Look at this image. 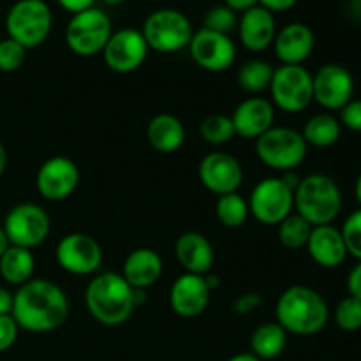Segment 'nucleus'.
Here are the masks:
<instances>
[{
	"label": "nucleus",
	"mask_w": 361,
	"mask_h": 361,
	"mask_svg": "<svg viewBox=\"0 0 361 361\" xmlns=\"http://www.w3.org/2000/svg\"><path fill=\"white\" fill-rule=\"evenodd\" d=\"M11 316L21 330L48 334L67 321L69 300L55 282L48 279H32L14 293Z\"/></svg>",
	"instance_id": "f257e3e1"
},
{
	"label": "nucleus",
	"mask_w": 361,
	"mask_h": 361,
	"mask_svg": "<svg viewBox=\"0 0 361 361\" xmlns=\"http://www.w3.org/2000/svg\"><path fill=\"white\" fill-rule=\"evenodd\" d=\"M85 303L97 323L104 326H122L127 323L134 305V289L127 284L122 274L104 271L88 282L85 291Z\"/></svg>",
	"instance_id": "f03ea898"
},
{
	"label": "nucleus",
	"mask_w": 361,
	"mask_h": 361,
	"mask_svg": "<svg viewBox=\"0 0 361 361\" xmlns=\"http://www.w3.org/2000/svg\"><path fill=\"white\" fill-rule=\"evenodd\" d=\"M275 317L288 334L310 337L326 326L330 310L316 289L307 286H291L279 298Z\"/></svg>",
	"instance_id": "7ed1b4c3"
},
{
	"label": "nucleus",
	"mask_w": 361,
	"mask_h": 361,
	"mask_svg": "<svg viewBox=\"0 0 361 361\" xmlns=\"http://www.w3.org/2000/svg\"><path fill=\"white\" fill-rule=\"evenodd\" d=\"M295 210L309 224H331L342 210V192L331 176L314 173L300 178L295 189Z\"/></svg>",
	"instance_id": "20e7f679"
},
{
	"label": "nucleus",
	"mask_w": 361,
	"mask_h": 361,
	"mask_svg": "<svg viewBox=\"0 0 361 361\" xmlns=\"http://www.w3.org/2000/svg\"><path fill=\"white\" fill-rule=\"evenodd\" d=\"M148 48L159 53H176L189 48L194 28L189 18L178 9L164 7L148 14L141 28Z\"/></svg>",
	"instance_id": "39448f33"
},
{
	"label": "nucleus",
	"mask_w": 361,
	"mask_h": 361,
	"mask_svg": "<svg viewBox=\"0 0 361 361\" xmlns=\"http://www.w3.org/2000/svg\"><path fill=\"white\" fill-rule=\"evenodd\" d=\"M53 27V13L44 0H18L6 16L9 39L25 49L37 48L48 39Z\"/></svg>",
	"instance_id": "423d86ee"
},
{
	"label": "nucleus",
	"mask_w": 361,
	"mask_h": 361,
	"mask_svg": "<svg viewBox=\"0 0 361 361\" xmlns=\"http://www.w3.org/2000/svg\"><path fill=\"white\" fill-rule=\"evenodd\" d=\"M309 145L302 133L289 127H271L256 140V154L264 166L275 171L289 173L307 157Z\"/></svg>",
	"instance_id": "0eeeda50"
},
{
	"label": "nucleus",
	"mask_w": 361,
	"mask_h": 361,
	"mask_svg": "<svg viewBox=\"0 0 361 361\" xmlns=\"http://www.w3.org/2000/svg\"><path fill=\"white\" fill-rule=\"evenodd\" d=\"M113 34L111 20L99 7L73 14L66 28V42L73 53L80 56H94L102 53Z\"/></svg>",
	"instance_id": "6e6552de"
},
{
	"label": "nucleus",
	"mask_w": 361,
	"mask_h": 361,
	"mask_svg": "<svg viewBox=\"0 0 361 361\" xmlns=\"http://www.w3.org/2000/svg\"><path fill=\"white\" fill-rule=\"evenodd\" d=\"M249 210L261 224L279 226L295 210V189L279 176L261 180L250 194Z\"/></svg>",
	"instance_id": "1a4fd4ad"
},
{
	"label": "nucleus",
	"mask_w": 361,
	"mask_h": 361,
	"mask_svg": "<svg viewBox=\"0 0 361 361\" xmlns=\"http://www.w3.org/2000/svg\"><path fill=\"white\" fill-rule=\"evenodd\" d=\"M268 90L279 109L286 113H302L314 101L312 74L303 66H281L274 71Z\"/></svg>",
	"instance_id": "9d476101"
},
{
	"label": "nucleus",
	"mask_w": 361,
	"mask_h": 361,
	"mask_svg": "<svg viewBox=\"0 0 361 361\" xmlns=\"http://www.w3.org/2000/svg\"><path fill=\"white\" fill-rule=\"evenodd\" d=\"M2 228L11 245L32 250L46 242L51 222L42 207L35 203H20L7 212Z\"/></svg>",
	"instance_id": "9b49d317"
},
{
	"label": "nucleus",
	"mask_w": 361,
	"mask_h": 361,
	"mask_svg": "<svg viewBox=\"0 0 361 361\" xmlns=\"http://www.w3.org/2000/svg\"><path fill=\"white\" fill-rule=\"evenodd\" d=\"M56 263L73 275H94L102 264V249L95 238L85 233H69L56 245Z\"/></svg>",
	"instance_id": "f8f14e48"
},
{
	"label": "nucleus",
	"mask_w": 361,
	"mask_h": 361,
	"mask_svg": "<svg viewBox=\"0 0 361 361\" xmlns=\"http://www.w3.org/2000/svg\"><path fill=\"white\" fill-rule=\"evenodd\" d=\"M148 51L150 48L141 30L122 28L111 34L108 44L102 49V59L113 73L130 74L143 66Z\"/></svg>",
	"instance_id": "ddd939ff"
},
{
	"label": "nucleus",
	"mask_w": 361,
	"mask_h": 361,
	"mask_svg": "<svg viewBox=\"0 0 361 361\" xmlns=\"http://www.w3.org/2000/svg\"><path fill=\"white\" fill-rule=\"evenodd\" d=\"M314 101L328 111H341L355 95V80L349 69L326 63L312 76Z\"/></svg>",
	"instance_id": "4468645a"
},
{
	"label": "nucleus",
	"mask_w": 361,
	"mask_h": 361,
	"mask_svg": "<svg viewBox=\"0 0 361 361\" xmlns=\"http://www.w3.org/2000/svg\"><path fill=\"white\" fill-rule=\"evenodd\" d=\"M189 51L194 62L208 73L228 71L236 60V46L233 39L208 28L194 32Z\"/></svg>",
	"instance_id": "2eb2a0df"
},
{
	"label": "nucleus",
	"mask_w": 361,
	"mask_h": 361,
	"mask_svg": "<svg viewBox=\"0 0 361 361\" xmlns=\"http://www.w3.org/2000/svg\"><path fill=\"white\" fill-rule=\"evenodd\" d=\"M80 168L71 159L56 155L42 162L35 176L39 194L48 201H63L80 185Z\"/></svg>",
	"instance_id": "dca6fc26"
},
{
	"label": "nucleus",
	"mask_w": 361,
	"mask_h": 361,
	"mask_svg": "<svg viewBox=\"0 0 361 361\" xmlns=\"http://www.w3.org/2000/svg\"><path fill=\"white\" fill-rule=\"evenodd\" d=\"M204 189L217 196L238 192L243 182V168L236 157L226 152H212L204 155L197 169Z\"/></svg>",
	"instance_id": "f3484780"
},
{
	"label": "nucleus",
	"mask_w": 361,
	"mask_h": 361,
	"mask_svg": "<svg viewBox=\"0 0 361 361\" xmlns=\"http://www.w3.org/2000/svg\"><path fill=\"white\" fill-rule=\"evenodd\" d=\"M210 295L212 291L204 281V275L185 271L173 282L171 291H169V305L176 316L190 319L207 310Z\"/></svg>",
	"instance_id": "a211bd4d"
},
{
	"label": "nucleus",
	"mask_w": 361,
	"mask_h": 361,
	"mask_svg": "<svg viewBox=\"0 0 361 361\" xmlns=\"http://www.w3.org/2000/svg\"><path fill=\"white\" fill-rule=\"evenodd\" d=\"M235 134L245 140H257L274 127L275 108L263 97H249L240 102L231 115Z\"/></svg>",
	"instance_id": "6ab92c4d"
},
{
	"label": "nucleus",
	"mask_w": 361,
	"mask_h": 361,
	"mask_svg": "<svg viewBox=\"0 0 361 361\" xmlns=\"http://www.w3.org/2000/svg\"><path fill=\"white\" fill-rule=\"evenodd\" d=\"M316 37L309 25L289 23L277 32L274 41L275 55L282 66H303L307 59L312 55Z\"/></svg>",
	"instance_id": "aec40b11"
},
{
	"label": "nucleus",
	"mask_w": 361,
	"mask_h": 361,
	"mask_svg": "<svg viewBox=\"0 0 361 361\" xmlns=\"http://www.w3.org/2000/svg\"><path fill=\"white\" fill-rule=\"evenodd\" d=\"M236 28H238L240 42L249 51L254 53L270 48L275 41V35H277V23H275L274 13L261 6L242 13Z\"/></svg>",
	"instance_id": "412c9836"
},
{
	"label": "nucleus",
	"mask_w": 361,
	"mask_h": 361,
	"mask_svg": "<svg viewBox=\"0 0 361 361\" xmlns=\"http://www.w3.org/2000/svg\"><path fill=\"white\" fill-rule=\"evenodd\" d=\"M305 247L314 263L328 270L341 267L349 256L341 229L331 224L314 226Z\"/></svg>",
	"instance_id": "4be33fe9"
},
{
	"label": "nucleus",
	"mask_w": 361,
	"mask_h": 361,
	"mask_svg": "<svg viewBox=\"0 0 361 361\" xmlns=\"http://www.w3.org/2000/svg\"><path fill=\"white\" fill-rule=\"evenodd\" d=\"M175 256L187 274L196 275L210 274L215 261L210 240L196 231H187L176 238Z\"/></svg>",
	"instance_id": "5701e85b"
},
{
	"label": "nucleus",
	"mask_w": 361,
	"mask_h": 361,
	"mask_svg": "<svg viewBox=\"0 0 361 361\" xmlns=\"http://www.w3.org/2000/svg\"><path fill=\"white\" fill-rule=\"evenodd\" d=\"M162 259L154 249L141 247L133 250L123 261L122 277L133 289H147L157 284L162 275Z\"/></svg>",
	"instance_id": "b1692460"
},
{
	"label": "nucleus",
	"mask_w": 361,
	"mask_h": 361,
	"mask_svg": "<svg viewBox=\"0 0 361 361\" xmlns=\"http://www.w3.org/2000/svg\"><path fill=\"white\" fill-rule=\"evenodd\" d=\"M147 140L161 154H173L185 143V127L169 113H159L148 122Z\"/></svg>",
	"instance_id": "393cba45"
},
{
	"label": "nucleus",
	"mask_w": 361,
	"mask_h": 361,
	"mask_svg": "<svg viewBox=\"0 0 361 361\" xmlns=\"http://www.w3.org/2000/svg\"><path fill=\"white\" fill-rule=\"evenodd\" d=\"M35 268V257L32 250L23 247L9 245L6 252L0 256V275L11 286H23L32 281Z\"/></svg>",
	"instance_id": "a878e982"
},
{
	"label": "nucleus",
	"mask_w": 361,
	"mask_h": 361,
	"mask_svg": "<svg viewBox=\"0 0 361 361\" xmlns=\"http://www.w3.org/2000/svg\"><path fill=\"white\" fill-rule=\"evenodd\" d=\"M288 345V331L275 321L257 326L250 335V349L252 355L261 361L275 360L284 353Z\"/></svg>",
	"instance_id": "bb28decb"
},
{
	"label": "nucleus",
	"mask_w": 361,
	"mask_h": 361,
	"mask_svg": "<svg viewBox=\"0 0 361 361\" xmlns=\"http://www.w3.org/2000/svg\"><path fill=\"white\" fill-rule=\"evenodd\" d=\"M342 126L338 118L330 113H319L309 118L302 130V136L307 145L316 148H330L341 140Z\"/></svg>",
	"instance_id": "cd10ccee"
},
{
	"label": "nucleus",
	"mask_w": 361,
	"mask_h": 361,
	"mask_svg": "<svg viewBox=\"0 0 361 361\" xmlns=\"http://www.w3.org/2000/svg\"><path fill=\"white\" fill-rule=\"evenodd\" d=\"M275 67L270 62L254 59L243 63L238 71V83L247 94H261L271 85Z\"/></svg>",
	"instance_id": "c85d7f7f"
},
{
	"label": "nucleus",
	"mask_w": 361,
	"mask_h": 361,
	"mask_svg": "<svg viewBox=\"0 0 361 361\" xmlns=\"http://www.w3.org/2000/svg\"><path fill=\"white\" fill-rule=\"evenodd\" d=\"M215 215H217L219 222L226 228H242L250 215L249 201L238 192L219 196L217 204H215Z\"/></svg>",
	"instance_id": "c756f323"
},
{
	"label": "nucleus",
	"mask_w": 361,
	"mask_h": 361,
	"mask_svg": "<svg viewBox=\"0 0 361 361\" xmlns=\"http://www.w3.org/2000/svg\"><path fill=\"white\" fill-rule=\"evenodd\" d=\"M312 224L305 221L302 215L291 214L279 224V242L289 250H298L307 245L312 233Z\"/></svg>",
	"instance_id": "7c9ffc66"
},
{
	"label": "nucleus",
	"mask_w": 361,
	"mask_h": 361,
	"mask_svg": "<svg viewBox=\"0 0 361 361\" xmlns=\"http://www.w3.org/2000/svg\"><path fill=\"white\" fill-rule=\"evenodd\" d=\"M200 134L201 137L210 145H226L236 136L231 116L226 115L207 116V118L201 122Z\"/></svg>",
	"instance_id": "2f4dec72"
},
{
	"label": "nucleus",
	"mask_w": 361,
	"mask_h": 361,
	"mask_svg": "<svg viewBox=\"0 0 361 361\" xmlns=\"http://www.w3.org/2000/svg\"><path fill=\"white\" fill-rule=\"evenodd\" d=\"M335 323L344 331L361 330V300L345 296L335 309Z\"/></svg>",
	"instance_id": "473e14b6"
},
{
	"label": "nucleus",
	"mask_w": 361,
	"mask_h": 361,
	"mask_svg": "<svg viewBox=\"0 0 361 361\" xmlns=\"http://www.w3.org/2000/svg\"><path fill=\"white\" fill-rule=\"evenodd\" d=\"M236 25H238V16H236L235 11H231L224 4L208 9L203 18V28L219 32V34L229 35V32L235 30Z\"/></svg>",
	"instance_id": "72a5a7b5"
},
{
	"label": "nucleus",
	"mask_w": 361,
	"mask_h": 361,
	"mask_svg": "<svg viewBox=\"0 0 361 361\" xmlns=\"http://www.w3.org/2000/svg\"><path fill=\"white\" fill-rule=\"evenodd\" d=\"M27 59V49L13 39L0 41V73H14L20 69Z\"/></svg>",
	"instance_id": "f704fd0d"
},
{
	"label": "nucleus",
	"mask_w": 361,
	"mask_h": 361,
	"mask_svg": "<svg viewBox=\"0 0 361 361\" xmlns=\"http://www.w3.org/2000/svg\"><path fill=\"white\" fill-rule=\"evenodd\" d=\"M342 238H344L345 249L348 254L361 261V208L353 212L348 219H345L344 226L341 229Z\"/></svg>",
	"instance_id": "c9c22d12"
},
{
	"label": "nucleus",
	"mask_w": 361,
	"mask_h": 361,
	"mask_svg": "<svg viewBox=\"0 0 361 361\" xmlns=\"http://www.w3.org/2000/svg\"><path fill=\"white\" fill-rule=\"evenodd\" d=\"M341 126L353 133H361V99H351L344 108L341 109Z\"/></svg>",
	"instance_id": "e433bc0d"
},
{
	"label": "nucleus",
	"mask_w": 361,
	"mask_h": 361,
	"mask_svg": "<svg viewBox=\"0 0 361 361\" xmlns=\"http://www.w3.org/2000/svg\"><path fill=\"white\" fill-rule=\"evenodd\" d=\"M18 328L16 321L13 316H0V353H6L14 345L18 338Z\"/></svg>",
	"instance_id": "4c0bfd02"
},
{
	"label": "nucleus",
	"mask_w": 361,
	"mask_h": 361,
	"mask_svg": "<svg viewBox=\"0 0 361 361\" xmlns=\"http://www.w3.org/2000/svg\"><path fill=\"white\" fill-rule=\"evenodd\" d=\"M261 303H263V298H261L259 293H245V295H242L236 300L233 309H235V312L240 314V316H245V314L254 312Z\"/></svg>",
	"instance_id": "58836bf2"
},
{
	"label": "nucleus",
	"mask_w": 361,
	"mask_h": 361,
	"mask_svg": "<svg viewBox=\"0 0 361 361\" xmlns=\"http://www.w3.org/2000/svg\"><path fill=\"white\" fill-rule=\"evenodd\" d=\"M348 291L349 296L361 300V261L349 271L348 275Z\"/></svg>",
	"instance_id": "ea45409f"
},
{
	"label": "nucleus",
	"mask_w": 361,
	"mask_h": 361,
	"mask_svg": "<svg viewBox=\"0 0 361 361\" xmlns=\"http://www.w3.org/2000/svg\"><path fill=\"white\" fill-rule=\"evenodd\" d=\"M59 6L62 7L63 11L71 14H78L81 11H87L90 7H95V0H56Z\"/></svg>",
	"instance_id": "a19ab883"
},
{
	"label": "nucleus",
	"mask_w": 361,
	"mask_h": 361,
	"mask_svg": "<svg viewBox=\"0 0 361 361\" xmlns=\"http://www.w3.org/2000/svg\"><path fill=\"white\" fill-rule=\"evenodd\" d=\"M298 0H259V6L268 9L270 13H286V11L293 9Z\"/></svg>",
	"instance_id": "79ce46f5"
},
{
	"label": "nucleus",
	"mask_w": 361,
	"mask_h": 361,
	"mask_svg": "<svg viewBox=\"0 0 361 361\" xmlns=\"http://www.w3.org/2000/svg\"><path fill=\"white\" fill-rule=\"evenodd\" d=\"M14 295L6 288H0V316H11Z\"/></svg>",
	"instance_id": "37998d69"
},
{
	"label": "nucleus",
	"mask_w": 361,
	"mask_h": 361,
	"mask_svg": "<svg viewBox=\"0 0 361 361\" xmlns=\"http://www.w3.org/2000/svg\"><path fill=\"white\" fill-rule=\"evenodd\" d=\"M224 6H228L235 13H245V11L259 6V0H224Z\"/></svg>",
	"instance_id": "c03bdc74"
},
{
	"label": "nucleus",
	"mask_w": 361,
	"mask_h": 361,
	"mask_svg": "<svg viewBox=\"0 0 361 361\" xmlns=\"http://www.w3.org/2000/svg\"><path fill=\"white\" fill-rule=\"evenodd\" d=\"M349 13H351V16L355 20L361 21V0H351V4H349Z\"/></svg>",
	"instance_id": "a18cd8bd"
},
{
	"label": "nucleus",
	"mask_w": 361,
	"mask_h": 361,
	"mask_svg": "<svg viewBox=\"0 0 361 361\" xmlns=\"http://www.w3.org/2000/svg\"><path fill=\"white\" fill-rule=\"evenodd\" d=\"M204 281H207V284H208V288H210V291H214V289H217L219 286H221V281H219V277L214 274V271H210V274L204 275Z\"/></svg>",
	"instance_id": "49530a36"
},
{
	"label": "nucleus",
	"mask_w": 361,
	"mask_h": 361,
	"mask_svg": "<svg viewBox=\"0 0 361 361\" xmlns=\"http://www.w3.org/2000/svg\"><path fill=\"white\" fill-rule=\"evenodd\" d=\"M228 361H261V360L257 358V356H254L252 353H240V355H235Z\"/></svg>",
	"instance_id": "de8ad7c7"
},
{
	"label": "nucleus",
	"mask_w": 361,
	"mask_h": 361,
	"mask_svg": "<svg viewBox=\"0 0 361 361\" xmlns=\"http://www.w3.org/2000/svg\"><path fill=\"white\" fill-rule=\"evenodd\" d=\"M6 166H7V152H6V147L2 145V141H0V176H2L4 171H6Z\"/></svg>",
	"instance_id": "09e8293b"
},
{
	"label": "nucleus",
	"mask_w": 361,
	"mask_h": 361,
	"mask_svg": "<svg viewBox=\"0 0 361 361\" xmlns=\"http://www.w3.org/2000/svg\"><path fill=\"white\" fill-rule=\"evenodd\" d=\"M9 245H11V243H9V240H7L6 231H4V228H2V226H0V256H2V254L6 252L7 247H9Z\"/></svg>",
	"instance_id": "8fccbe9b"
},
{
	"label": "nucleus",
	"mask_w": 361,
	"mask_h": 361,
	"mask_svg": "<svg viewBox=\"0 0 361 361\" xmlns=\"http://www.w3.org/2000/svg\"><path fill=\"white\" fill-rule=\"evenodd\" d=\"M355 192H356V200H358V203H360V207H361V173H360L358 180H356Z\"/></svg>",
	"instance_id": "3c124183"
},
{
	"label": "nucleus",
	"mask_w": 361,
	"mask_h": 361,
	"mask_svg": "<svg viewBox=\"0 0 361 361\" xmlns=\"http://www.w3.org/2000/svg\"><path fill=\"white\" fill-rule=\"evenodd\" d=\"M102 2L108 4V6H118V4L127 2V0H102Z\"/></svg>",
	"instance_id": "603ef678"
}]
</instances>
